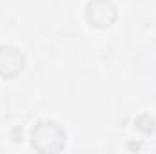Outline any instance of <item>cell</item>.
I'll return each mask as SVG.
<instances>
[{
  "label": "cell",
  "instance_id": "obj_3",
  "mask_svg": "<svg viewBox=\"0 0 156 154\" xmlns=\"http://www.w3.org/2000/svg\"><path fill=\"white\" fill-rule=\"evenodd\" d=\"M24 69V54L20 49L4 45L0 47V76L13 78Z\"/></svg>",
  "mask_w": 156,
  "mask_h": 154
},
{
  "label": "cell",
  "instance_id": "obj_1",
  "mask_svg": "<svg viewBox=\"0 0 156 154\" xmlns=\"http://www.w3.org/2000/svg\"><path fill=\"white\" fill-rule=\"evenodd\" d=\"M64 143H66V132L55 121H40L33 129V145L42 152L60 151Z\"/></svg>",
  "mask_w": 156,
  "mask_h": 154
},
{
  "label": "cell",
  "instance_id": "obj_2",
  "mask_svg": "<svg viewBox=\"0 0 156 154\" xmlns=\"http://www.w3.org/2000/svg\"><path fill=\"white\" fill-rule=\"evenodd\" d=\"M116 18V9L111 2L107 0H94L89 2L87 5V20L91 22V26L96 27H107L115 22Z\"/></svg>",
  "mask_w": 156,
  "mask_h": 154
}]
</instances>
